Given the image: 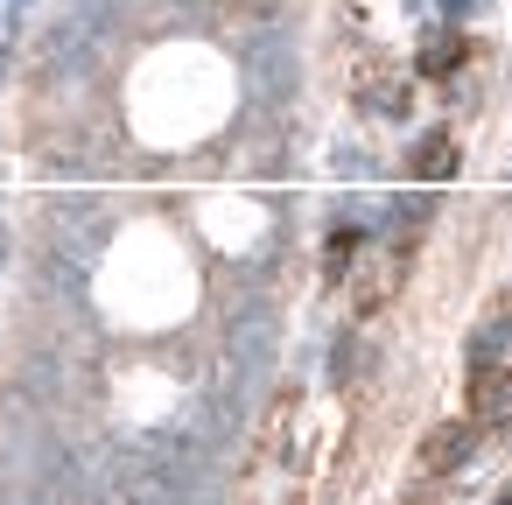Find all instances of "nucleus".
Returning a JSON list of instances; mask_svg holds the SVG:
<instances>
[{"mask_svg":"<svg viewBox=\"0 0 512 505\" xmlns=\"http://www.w3.org/2000/svg\"><path fill=\"white\" fill-rule=\"evenodd\" d=\"M358 260H365V232H358V225H337L330 246H323V274L344 281V267H358Z\"/></svg>","mask_w":512,"mask_h":505,"instance_id":"nucleus-4","label":"nucleus"},{"mask_svg":"<svg viewBox=\"0 0 512 505\" xmlns=\"http://www.w3.org/2000/svg\"><path fill=\"white\" fill-rule=\"evenodd\" d=\"M449 169H456V141L449 134H428L414 148V183H449Z\"/></svg>","mask_w":512,"mask_h":505,"instance_id":"nucleus-3","label":"nucleus"},{"mask_svg":"<svg viewBox=\"0 0 512 505\" xmlns=\"http://www.w3.org/2000/svg\"><path fill=\"white\" fill-rule=\"evenodd\" d=\"M470 449H477V421H470V414L435 421V428L421 435V470H428V477H449L456 463H470Z\"/></svg>","mask_w":512,"mask_h":505,"instance_id":"nucleus-1","label":"nucleus"},{"mask_svg":"<svg viewBox=\"0 0 512 505\" xmlns=\"http://www.w3.org/2000/svg\"><path fill=\"white\" fill-rule=\"evenodd\" d=\"M505 407H512V379H505V365H470V421H477V428H498Z\"/></svg>","mask_w":512,"mask_h":505,"instance_id":"nucleus-2","label":"nucleus"},{"mask_svg":"<svg viewBox=\"0 0 512 505\" xmlns=\"http://www.w3.org/2000/svg\"><path fill=\"white\" fill-rule=\"evenodd\" d=\"M463 57H470V43H463V36H435V43L421 50V71H428V78H449Z\"/></svg>","mask_w":512,"mask_h":505,"instance_id":"nucleus-5","label":"nucleus"},{"mask_svg":"<svg viewBox=\"0 0 512 505\" xmlns=\"http://www.w3.org/2000/svg\"><path fill=\"white\" fill-rule=\"evenodd\" d=\"M106 505H113V498H106Z\"/></svg>","mask_w":512,"mask_h":505,"instance_id":"nucleus-6","label":"nucleus"}]
</instances>
